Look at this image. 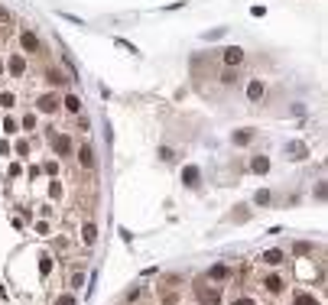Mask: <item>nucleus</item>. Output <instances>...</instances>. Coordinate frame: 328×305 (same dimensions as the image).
I'll list each match as a JSON object with an SVG mask.
<instances>
[{"mask_svg":"<svg viewBox=\"0 0 328 305\" xmlns=\"http://www.w3.org/2000/svg\"><path fill=\"white\" fill-rule=\"evenodd\" d=\"M49 140H52L55 153H59V156H62V159L75 153V146H72V136H69V133H55V136H49Z\"/></svg>","mask_w":328,"mask_h":305,"instance_id":"obj_1","label":"nucleus"},{"mask_svg":"<svg viewBox=\"0 0 328 305\" xmlns=\"http://www.w3.org/2000/svg\"><path fill=\"white\" fill-rule=\"evenodd\" d=\"M195 296H198V302H202V305H221V292L211 289V286H202V282L195 286Z\"/></svg>","mask_w":328,"mask_h":305,"instance_id":"obj_2","label":"nucleus"},{"mask_svg":"<svg viewBox=\"0 0 328 305\" xmlns=\"http://www.w3.org/2000/svg\"><path fill=\"white\" fill-rule=\"evenodd\" d=\"M36 110H39V114H55V110H59V98H55V94H42L39 101H36Z\"/></svg>","mask_w":328,"mask_h":305,"instance_id":"obj_3","label":"nucleus"},{"mask_svg":"<svg viewBox=\"0 0 328 305\" xmlns=\"http://www.w3.org/2000/svg\"><path fill=\"white\" fill-rule=\"evenodd\" d=\"M20 46H23L26 52H39V36H36L33 30H23L20 33Z\"/></svg>","mask_w":328,"mask_h":305,"instance_id":"obj_4","label":"nucleus"},{"mask_svg":"<svg viewBox=\"0 0 328 305\" xmlns=\"http://www.w3.org/2000/svg\"><path fill=\"white\" fill-rule=\"evenodd\" d=\"M231 276H234V270H231L227 263H215V266L208 270V279H215V282H221V279H231Z\"/></svg>","mask_w":328,"mask_h":305,"instance_id":"obj_5","label":"nucleus"},{"mask_svg":"<svg viewBox=\"0 0 328 305\" xmlns=\"http://www.w3.org/2000/svg\"><path fill=\"white\" fill-rule=\"evenodd\" d=\"M241 62H244V49H241V46L224 49V65H227V68H237Z\"/></svg>","mask_w":328,"mask_h":305,"instance_id":"obj_6","label":"nucleus"},{"mask_svg":"<svg viewBox=\"0 0 328 305\" xmlns=\"http://www.w3.org/2000/svg\"><path fill=\"white\" fill-rule=\"evenodd\" d=\"M250 140H254V130H250V127H244V130H234V136H231V143H234V146H247Z\"/></svg>","mask_w":328,"mask_h":305,"instance_id":"obj_7","label":"nucleus"},{"mask_svg":"<svg viewBox=\"0 0 328 305\" xmlns=\"http://www.w3.org/2000/svg\"><path fill=\"white\" fill-rule=\"evenodd\" d=\"M198 179H202V172H198L195 166H188V169H182V182H185L188 188H195V185H198Z\"/></svg>","mask_w":328,"mask_h":305,"instance_id":"obj_8","label":"nucleus"},{"mask_svg":"<svg viewBox=\"0 0 328 305\" xmlns=\"http://www.w3.org/2000/svg\"><path fill=\"white\" fill-rule=\"evenodd\" d=\"M250 172H257V175L270 172V159H266V156H254V163H250Z\"/></svg>","mask_w":328,"mask_h":305,"instance_id":"obj_9","label":"nucleus"},{"mask_svg":"<svg viewBox=\"0 0 328 305\" xmlns=\"http://www.w3.org/2000/svg\"><path fill=\"white\" fill-rule=\"evenodd\" d=\"M7 68H10V75H16V78H20V75H23V71H26V62H23V55H13V59H10V65H7Z\"/></svg>","mask_w":328,"mask_h":305,"instance_id":"obj_10","label":"nucleus"},{"mask_svg":"<svg viewBox=\"0 0 328 305\" xmlns=\"http://www.w3.org/2000/svg\"><path fill=\"white\" fill-rule=\"evenodd\" d=\"M283 260H286V253H283V250H266L263 253V263L266 266H280Z\"/></svg>","mask_w":328,"mask_h":305,"instance_id":"obj_11","label":"nucleus"},{"mask_svg":"<svg viewBox=\"0 0 328 305\" xmlns=\"http://www.w3.org/2000/svg\"><path fill=\"white\" fill-rule=\"evenodd\" d=\"M81 240H85V243H88V247H91V243H94V240H98V227H94V224H91V221H88V224H85V227H81Z\"/></svg>","mask_w":328,"mask_h":305,"instance_id":"obj_12","label":"nucleus"},{"mask_svg":"<svg viewBox=\"0 0 328 305\" xmlns=\"http://www.w3.org/2000/svg\"><path fill=\"white\" fill-rule=\"evenodd\" d=\"M78 163L85 166V169H91V166H94V153H91V146H81V149H78Z\"/></svg>","mask_w":328,"mask_h":305,"instance_id":"obj_13","label":"nucleus"},{"mask_svg":"<svg viewBox=\"0 0 328 305\" xmlns=\"http://www.w3.org/2000/svg\"><path fill=\"white\" fill-rule=\"evenodd\" d=\"M247 98H250V101H260V98H263V81H250Z\"/></svg>","mask_w":328,"mask_h":305,"instance_id":"obj_14","label":"nucleus"},{"mask_svg":"<svg viewBox=\"0 0 328 305\" xmlns=\"http://www.w3.org/2000/svg\"><path fill=\"white\" fill-rule=\"evenodd\" d=\"M65 110H69V114H78V110H81L78 94H69V98H65Z\"/></svg>","mask_w":328,"mask_h":305,"instance_id":"obj_15","label":"nucleus"},{"mask_svg":"<svg viewBox=\"0 0 328 305\" xmlns=\"http://www.w3.org/2000/svg\"><path fill=\"white\" fill-rule=\"evenodd\" d=\"M263 286H266L270 292H283V279H280V276H266Z\"/></svg>","mask_w":328,"mask_h":305,"instance_id":"obj_16","label":"nucleus"},{"mask_svg":"<svg viewBox=\"0 0 328 305\" xmlns=\"http://www.w3.org/2000/svg\"><path fill=\"white\" fill-rule=\"evenodd\" d=\"M46 78L52 81V85H69V81H65V75H62V71H55V68H49V71H46Z\"/></svg>","mask_w":328,"mask_h":305,"instance_id":"obj_17","label":"nucleus"},{"mask_svg":"<svg viewBox=\"0 0 328 305\" xmlns=\"http://www.w3.org/2000/svg\"><path fill=\"white\" fill-rule=\"evenodd\" d=\"M221 85H237V71H234V68L221 71Z\"/></svg>","mask_w":328,"mask_h":305,"instance_id":"obj_18","label":"nucleus"},{"mask_svg":"<svg viewBox=\"0 0 328 305\" xmlns=\"http://www.w3.org/2000/svg\"><path fill=\"white\" fill-rule=\"evenodd\" d=\"M292 305H319V302H315L309 292H302V296H296V302H292Z\"/></svg>","mask_w":328,"mask_h":305,"instance_id":"obj_19","label":"nucleus"},{"mask_svg":"<svg viewBox=\"0 0 328 305\" xmlns=\"http://www.w3.org/2000/svg\"><path fill=\"white\" fill-rule=\"evenodd\" d=\"M49 270H52V257H49V253H46V257H42V260H39V273H42V276H46V273H49Z\"/></svg>","mask_w":328,"mask_h":305,"instance_id":"obj_20","label":"nucleus"},{"mask_svg":"<svg viewBox=\"0 0 328 305\" xmlns=\"http://www.w3.org/2000/svg\"><path fill=\"white\" fill-rule=\"evenodd\" d=\"M55 305H78V299H75V296H59Z\"/></svg>","mask_w":328,"mask_h":305,"instance_id":"obj_21","label":"nucleus"},{"mask_svg":"<svg viewBox=\"0 0 328 305\" xmlns=\"http://www.w3.org/2000/svg\"><path fill=\"white\" fill-rule=\"evenodd\" d=\"M49 198H62V185H59V182L49 185Z\"/></svg>","mask_w":328,"mask_h":305,"instance_id":"obj_22","label":"nucleus"},{"mask_svg":"<svg viewBox=\"0 0 328 305\" xmlns=\"http://www.w3.org/2000/svg\"><path fill=\"white\" fill-rule=\"evenodd\" d=\"M23 127H26V130H33V127H36V117H33V114H26V117H23Z\"/></svg>","mask_w":328,"mask_h":305,"instance_id":"obj_23","label":"nucleus"},{"mask_svg":"<svg viewBox=\"0 0 328 305\" xmlns=\"http://www.w3.org/2000/svg\"><path fill=\"white\" fill-rule=\"evenodd\" d=\"M81 282H85V273H75V276H72V286H75V289H78Z\"/></svg>","mask_w":328,"mask_h":305,"instance_id":"obj_24","label":"nucleus"},{"mask_svg":"<svg viewBox=\"0 0 328 305\" xmlns=\"http://www.w3.org/2000/svg\"><path fill=\"white\" fill-rule=\"evenodd\" d=\"M247 218H250V211H247V208L241 204V208H237V221H247Z\"/></svg>","mask_w":328,"mask_h":305,"instance_id":"obj_25","label":"nucleus"},{"mask_svg":"<svg viewBox=\"0 0 328 305\" xmlns=\"http://www.w3.org/2000/svg\"><path fill=\"white\" fill-rule=\"evenodd\" d=\"M270 202V192H257V204H266Z\"/></svg>","mask_w":328,"mask_h":305,"instance_id":"obj_26","label":"nucleus"},{"mask_svg":"<svg viewBox=\"0 0 328 305\" xmlns=\"http://www.w3.org/2000/svg\"><path fill=\"white\" fill-rule=\"evenodd\" d=\"M231 305H257L254 299H237V302H231Z\"/></svg>","mask_w":328,"mask_h":305,"instance_id":"obj_27","label":"nucleus"},{"mask_svg":"<svg viewBox=\"0 0 328 305\" xmlns=\"http://www.w3.org/2000/svg\"><path fill=\"white\" fill-rule=\"evenodd\" d=\"M0 20H3V23H7V20H10V13H7V10H3V7H0Z\"/></svg>","mask_w":328,"mask_h":305,"instance_id":"obj_28","label":"nucleus"}]
</instances>
